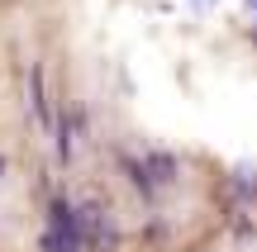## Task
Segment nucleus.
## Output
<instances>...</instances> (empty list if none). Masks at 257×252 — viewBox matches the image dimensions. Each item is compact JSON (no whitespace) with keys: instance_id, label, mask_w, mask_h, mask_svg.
I'll list each match as a JSON object with an SVG mask.
<instances>
[{"instance_id":"1","label":"nucleus","mask_w":257,"mask_h":252,"mask_svg":"<svg viewBox=\"0 0 257 252\" xmlns=\"http://www.w3.org/2000/svg\"><path fill=\"white\" fill-rule=\"evenodd\" d=\"M143 171L153 181H176V157H167V152H148V157H143Z\"/></svg>"},{"instance_id":"2","label":"nucleus","mask_w":257,"mask_h":252,"mask_svg":"<svg viewBox=\"0 0 257 252\" xmlns=\"http://www.w3.org/2000/svg\"><path fill=\"white\" fill-rule=\"evenodd\" d=\"M43 247H48V252H81V238H72V233H53V228H48V233H43Z\"/></svg>"},{"instance_id":"3","label":"nucleus","mask_w":257,"mask_h":252,"mask_svg":"<svg viewBox=\"0 0 257 252\" xmlns=\"http://www.w3.org/2000/svg\"><path fill=\"white\" fill-rule=\"evenodd\" d=\"M34 110H38V119H48V100H43V67H34Z\"/></svg>"},{"instance_id":"4","label":"nucleus","mask_w":257,"mask_h":252,"mask_svg":"<svg viewBox=\"0 0 257 252\" xmlns=\"http://www.w3.org/2000/svg\"><path fill=\"white\" fill-rule=\"evenodd\" d=\"M0 171H5V162H0Z\"/></svg>"}]
</instances>
